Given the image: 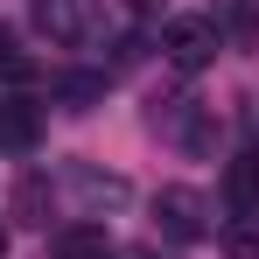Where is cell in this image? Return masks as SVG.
I'll return each mask as SVG.
<instances>
[{
  "mask_svg": "<svg viewBox=\"0 0 259 259\" xmlns=\"http://www.w3.org/2000/svg\"><path fill=\"white\" fill-rule=\"evenodd\" d=\"M49 203H56L49 175H21V182H14V217H21V224H49Z\"/></svg>",
  "mask_w": 259,
  "mask_h": 259,
  "instance_id": "obj_8",
  "label": "cell"
},
{
  "mask_svg": "<svg viewBox=\"0 0 259 259\" xmlns=\"http://www.w3.org/2000/svg\"><path fill=\"white\" fill-rule=\"evenodd\" d=\"M49 259H119V245H112L105 224H63L49 238Z\"/></svg>",
  "mask_w": 259,
  "mask_h": 259,
  "instance_id": "obj_6",
  "label": "cell"
},
{
  "mask_svg": "<svg viewBox=\"0 0 259 259\" xmlns=\"http://www.w3.org/2000/svg\"><path fill=\"white\" fill-rule=\"evenodd\" d=\"M35 140H42V112H35L28 98H0V147L28 154Z\"/></svg>",
  "mask_w": 259,
  "mask_h": 259,
  "instance_id": "obj_7",
  "label": "cell"
},
{
  "mask_svg": "<svg viewBox=\"0 0 259 259\" xmlns=\"http://www.w3.org/2000/svg\"><path fill=\"white\" fill-rule=\"evenodd\" d=\"M28 14H35V28L49 42H63V49H91V42H105V28H112L105 0H35Z\"/></svg>",
  "mask_w": 259,
  "mask_h": 259,
  "instance_id": "obj_1",
  "label": "cell"
},
{
  "mask_svg": "<svg viewBox=\"0 0 259 259\" xmlns=\"http://www.w3.org/2000/svg\"><path fill=\"white\" fill-rule=\"evenodd\" d=\"M0 77H14V84H28V77H35V63L21 56V42H14L7 28H0Z\"/></svg>",
  "mask_w": 259,
  "mask_h": 259,
  "instance_id": "obj_11",
  "label": "cell"
},
{
  "mask_svg": "<svg viewBox=\"0 0 259 259\" xmlns=\"http://www.w3.org/2000/svg\"><path fill=\"white\" fill-rule=\"evenodd\" d=\"M0 259H7V224H0Z\"/></svg>",
  "mask_w": 259,
  "mask_h": 259,
  "instance_id": "obj_13",
  "label": "cell"
},
{
  "mask_svg": "<svg viewBox=\"0 0 259 259\" xmlns=\"http://www.w3.org/2000/svg\"><path fill=\"white\" fill-rule=\"evenodd\" d=\"M56 98H70V112H84L91 98H105V77H56Z\"/></svg>",
  "mask_w": 259,
  "mask_h": 259,
  "instance_id": "obj_10",
  "label": "cell"
},
{
  "mask_svg": "<svg viewBox=\"0 0 259 259\" xmlns=\"http://www.w3.org/2000/svg\"><path fill=\"white\" fill-rule=\"evenodd\" d=\"M217 49H224V35H217L210 14H168L161 21V63L182 70V77H196L203 63H217Z\"/></svg>",
  "mask_w": 259,
  "mask_h": 259,
  "instance_id": "obj_2",
  "label": "cell"
},
{
  "mask_svg": "<svg viewBox=\"0 0 259 259\" xmlns=\"http://www.w3.org/2000/svg\"><path fill=\"white\" fill-rule=\"evenodd\" d=\"M70 196H77V210L98 217V210H119V203H133V182L112 168H91V161H63V175H56Z\"/></svg>",
  "mask_w": 259,
  "mask_h": 259,
  "instance_id": "obj_4",
  "label": "cell"
},
{
  "mask_svg": "<svg viewBox=\"0 0 259 259\" xmlns=\"http://www.w3.org/2000/svg\"><path fill=\"white\" fill-rule=\"evenodd\" d=\"M224 210L231 217H259V147H238L224 161Z\"/></svg>",
  "mask_w": 259,
  "mask_h": 259,
  "instance_id": "obj_5",
  "label": "cell"
},
{
  "mask_svg": "<svg viewBox=\"0 0 259 259\" xmlns=\"http://www.w3.org/2000/svg\"><path fill=\"white\" fill-rule=\"evenodd\" d=\"M154 224H161V238H175V245H196V238H210V203H203V189H189V182H168V189L154 196Z\"/></svg>",
  "mask_w": 259,
  "mask_h": 259,
  "instance_id": "obj_3",
  "label": "cell"
},
{
  "mask_svg": "<svg viewBox=\"0 0 259 259\" xmlns=\"http://www.w3.org/2000/svg\"><path fill=\"white\" fill-rule=\"evenodd\" d=\"M210 21H217V35H238V42H252L259 7H252V0H210Z\"/></svg>",
  "mask_w": 259,
  "mask_h": 259,
  "instance_id": "obj_9",
  "label": "cell"
},
{
  "mask_svg": "<svg viewBox=\"0 0 259 259\" xmlns=\"http://www.w3.org/2000/svg\"><path fill=\"white\" fill-rule=\"evenodd\" d=\"M119 259H182V252H161V245H133V252H119Z\"/></svg>",
  "mask_w": 259,
  "mask_h": 259,
  "instance_id": "obj_12",
  "label": "cell"
}]
</instances>
